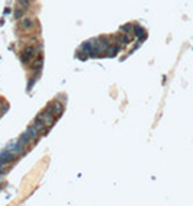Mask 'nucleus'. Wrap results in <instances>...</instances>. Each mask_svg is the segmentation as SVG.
Returning <instances> with one entry per match:
<instances>
[{
	"label": "nucleus",
	"instance_id": "obj_1",
	"mask_svg": "<svg viewBox=\"0 0 193 206\" xmlns=\"http://www.w3.org/2000/svg\"><path fill=\"white\" fill-rule=\"evenodd\" d=\"M45 112L47 113H50L51 116H54V118H58V116H61V113H63V105L60 102H52L48 106V108L45 109Z\"/></svg>",
	"mask_w": 193,
	"mask_h": 206
},
{
	"label": "nucleus",
	"instance_id": "obj_2",
	"mask_svg": "<svg viewBox=\"0 0 193 206\" xmlns=\"http://www.w3.org/2000/svg\"><path fill=\"white\" fill-rule=\"evenodd\" d=\"M36 119H38V121H41L42 123H45V126H47V128L52 126V125H54V121H55V118L51 116L50 113H47L45 110H44V112H41L39 115L36 116Z\"/></svg>",
	"mask_w": 193,
	"mask_h": 206
},
{
	"label": "nucleus",
	"instance_id": "obj_3",
	"mask_svg": "<svg viewBox=\"0 0 193 206\" xmlns=\"http://www.w3.org/2000/svg\"><path fill=\"white\" fill-rule=\"evenodd\" d=\"M36 55V49L33 48V47H26V48L23 49V54L20 55V61H22L23 64H26L28 61L31 58H33Z\"/></svg>",
	"mask_w": 193,
	"mask_h": 206
},
{
	"label": "nucleus",
	"instance_id": "obj_4",
	"mask_svg": "<svg viewBox=\"0 0 193 206\" xmlns=\"http://www.w3.org/2000/svg\"><path fill=\"white\" fill-rule=\"evenodd\" d=\"M13 157H15L13 152H9L7 150H6V151H2V152H0V166L7 164L10 160H13Z\"/></svg>",
	"mask_w": 193,
	"mask_h": 206
},
{
	"label": "nucleus",
	"instance_id": "obj_5",
	"mask_svg": "<svg viewBox=\"0 0 193 206\" xmlns=\"http://www.w3.org/2000/svg\"><path fill=\"white\" fill-rule=\"evenodd\" d=\"M20 28L25 29V31H29L33 28V19L32 18H23L20 19Z\"/></svg>",
	"mask_w": 193,
	"mask_h": 206
},
{
	"label": "nucleus",
	"instance_id": "obj_6",
	"mask_svg": "<svg viewBox=\"0 0 193 206\" xmlns=\"http://www.w3.org/2000/svg\"><path fill=\"white\" fill-rule=\"evenodd\" d=\"M134 31H135V33H137V36H138V39L139 41H144L145 38H147V32L144 31V28H141V26H134Z\"/></svg>",
	"mask_w": 193,
	"mask_h": 206
},
{
	"label": "nucleus",
	"instance_id": "obj_7",
	"mask_svg": "<svg viewBox=\"0 0 193 206\" xmlns=\"http://www.w3.org/2000/svg\"><path fill=\"white\" fill-rule=\"evenodd\" d=\"M26 134H28V136H29L31 139H36V138H38V134H39V132L35 129V126H33V125H31L26 129Z\"/></svg>",
	"mask_w": 193,
	"mask_h": 206
},
{
	"label": "nucleus",
	"instance_id": "obj_8",
	"mask_svg": "<svg viewBox=\"0 0 193 206\" xmlns=\"http://www.w3.org/2000/svg\"><path fill=\"white\" fill-rule=\"evenodd\" d=\"M33 126H35V129L38 131V132H45V131H47V126H45V123H42V122L38 121V119H35V123H33Z\"/></svg>",
	"mask_w": 193,
	"mask_h": 206
},
{
	"label": "nucleus",
	"instance_id": "obj_9",
	"mask_svg": "<svg viewBox=\"0 0 193 206\" xmlns=\"http://www.w3.org/2000/svg\"><path fill=\"white\" fill-rule=\"evenodd\" d=\"M32 68H33V71H41V68H42V57H38L36 61L32 64Z\"/></svg>",
	"mask_w": 193,
	"mask_h": 206
},
{
	"label": "nucleus",
	"instance_id": "obj_10",
	"mask_svg": "<svg viewBox=\"0 0 193 206\" xmlns=\"http://www.w3.org/2000/svg\"><path fill=\"white\" fill-rule=\"evenodd\" d=\"M29 141H31V138H29V136H28V134L26 132H25V134H22V136H20V138H19V141H18V144L19 145H25V144L26 142H29Z\"/></svg>",
	"mask_w": 193,
	"mask_h": 206
},
{
	"label": "nucleus",
	"instance_id": "obj_11",
	"mask_svg": "<svg viewBox=\"0 0 193 206\" xmlns=\"http://www.w3.org/2000/svg\"><path fill=\"white\" fill-rule=\"evenodd\" d=\"M132 29H134V26L131 25V23H126V25H123V26H121V32H123V33H131L132 32Z\"/></svg>",
	"mask_w": 193,
	"mask_h": 206
},
{
	"label": "nucleus",
	"instance_id": "obj_12",
	"mask_svg": "<svg viewBox=\"0 0 193 206\" xmlns=\"http://www.w3.org/2000/svg\"><path fill=\"white\" fill-rule=\"evenodd\" d=\"M118 52V47H115V45H110L108 48V51H106V54L109 55V57H113V55H116Z\"/></svg>",
	"mask_w": 193,
	"mask_h": 206
},
{
	"label": "nucleus",
	"instance_id": "obj_13",
	"mask_svg": "<svg viewBox=\"0 0 193 206\" xmlns=\"http://www.w3.org/2000/svg\"><path fill=\"white\" fill-rule=\"evenodd\" d=\"M118 42H119V45H126L128 42H129V36L128 35H122L118 38Z\"/></svg>",
	"mask_w": 193,
	"mask_h": 206
},
{
	"label": "nucleus",
	"instance_id": "obj_14",
	"mask_svg": "<svg viewBox=\"0 0 193 206\" xmlns=\"http://www.w3.org/2000/svg\"><path fill=\"white\" fill-rule=\"evenodd\" d=\"M22 15H23V10L19 9V10H16V12H15V18H16V19H20V16H22Z\"/></svg>",
	"mask_w": 193,
	"mask_h": 206
},
{
	"label": "nucleus",
	"instance_id": "obj_15",
	"mask_svg": "<svg viewBox=\"0 0 193 206\" xmlns=\"http://www.w3.org/2000/svg\"><path fill=\"white\" fill-rule=\"evenodd\" d=\"M19 5H20V6H29V2L23 0V2H19Z\"/></svg>",
	"mask_w": 193,
	"mask_h": 206
},
{
	"label": "nucleus",
	"instance_id": "obj_16",
	"mask_svg": "<svg viewBox=\"0 0 193 206\" xmlns=\"http://www.w3.org/2000/svg\"><path fill=\"white\" fill-rule=\"evenodd\" d=\"M2 103H3V102H2V99H0V106H2Z\"/></svg>",
	"mask_w": 193,
	"mask_h": 206
},
{
	"label": "nucleus",
	"instance_id": "obj_17",
	"mask_svg": "<svg viewBox=\"0 0 193 206\" xmlns=\"http://www.w3.org/2000/svg\"><path fill=\"white\" fill-rule=\"evenodd\" d=\"M0 174H2V171H0Z\"/></svg>",
	"mask_w": 193,
	"mask_h": 206
}]
</instances>
